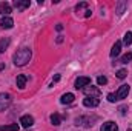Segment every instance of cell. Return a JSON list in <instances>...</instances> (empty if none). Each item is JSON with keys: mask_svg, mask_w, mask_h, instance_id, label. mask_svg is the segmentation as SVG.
Wrapping results in <instances>:
<instances>
[{"mask_svg": "<svg viewBox=\"0 0 132 131\" xmlns=\"http://www.w3.org/2000/svg\"><path fill=\"white\" fill-rule=\"evenodd\" d=\"M132 60V53H128V54H125L121 59H120V62L121 63H128V62H131Z\"/></svg>", "mask_w": 132, "mask_h": 131, "instance_id": "44dd1931", "label": "cell"}, {"mask_svg": "<svg viewBox=\"0 0 132 131\" xmlns=\"http://www.w3.org/2000/svg\"><path fill=\"white\" fill-rule=\"evenodd\" d=\"M0 131H19V125L17 123H11V125H2Z\"/></svg>", "mask_w": 132, "mask_h": 131, "instance_id": "e0dca14e", "label": "cell"}, {"mask_svg": "<svg viewBox=\"0 0 132 131\" xmlns=\"http://www.w3.org/2000/svg\"><path fill=\"white\" fill-rule=\"evenodd\" d=\"M100 131H118V127H117V123H115V122L109 120V122H104V123L101 125Z\"/></svg>", "mask_w": 132, "mask_h": 131, "instance_id": "30bf717a", "label": "cell"}, {"mask_svg": "<svg viewBox=\"0 0 132 131\" xmlns=\"http://www.w3.org/2000/svg\"><path fill=\"white\" fill-rule=\"evenodd\" d=\"M0 12H2L5 17H9V14L12 12L11 5H9V3H6V2H0Z\"/></svg>", "mask_w": 132, "mask_h": 131, "instance_id": "9c48e42d", "label": "cell"}, {"mask_svg": "<svg viewBox=\"0 0 132 131\" xmlns=\"http://www.w3.org/2000/svg\"><path fill=\"white\" fill-rule=\"evenodd\" d=\"M126 6H128V3H126V2H120V3H118V9H117V14H118V16H121Z\"/></svg>", "mask_w": 132, "mask_h": 131, "instance_id": "ffe728a7", "label": "cell"}, {"mask_svg": "<svg viewBox=\"0 0 132 131\" xmlns=\"http://www.w3.org/2000/svg\"><path fill=\"white\" fill-rule=\"evenodd\" d=\"M9 43H11V39H9V37L0 39V53H5V49L9 46Z\"/></svg>", "mask_w": 132, "mask_h": 131, "instance_id": "2e32d148", "label": "cell"}, {"mask_svg": "<svg viewBox=\"0 0 132 131\" xmlns=\"http://www.w3.org/2000/svg\"><path fill=\"white\" fill-rule=\"evenodd\" d=\"M123 43L126 45V46H129V45H132V33H128L125 34V39H123Z\"/></svg>", "mask_w": 132, "mask_h": 131, "instance_id": "d6986e66", "label": "cell"}, {"mask_svg": "<svg viewBox=\"0 0 132 131\" xmlns=\"http://www.w3.org/2000/svg\"><path fill=\"white\" fill-rule=\"evenodd\" d=\"M12 5H14L17 9H20V11H22V9L29 8V5H31V3H29V0H14V3H12Z\"/></svg>", "mask_w": 132, "mask_h": 131, "instance_id": "7c38bea8", "label": "cell"}, {"mask_svg": "<svg viewBox=\"0 0 132 131\" xmlns=\"http://www.w3.org/2000/svg\"><path fill=\"white\" fill-rule=\"evenodd\" d=\"M108 100H109V102H115V100H117L115 94H112V93H111V94H108Z\"/></svg>", "mask_w": 132, "mask_h": 131, "instance_id": "cb8c5ba5", "label": "cell"}, {"mask_svg": "<svg viewBox=\"0 0 132 131\" xmlns=\"http://www.w3.org/2000/svg\"><path fill=\"white\" fill-rule=\"evenodd\" d=\"M126 76H128V71H126V69H118V71H117V77H118V79H125Z\"/></svg>", "mask_w": 132, "mask_h": 131, "instance_id": "7402d4cb", "label": "cell"}, {"mask_svg": "<svg viewBox=\"0 0 132 131\" xmlns=\"http://www.w3.org/2000/svg\"><path fill=\"white\" fill-rule=\"evenodd\" d=\"M97 83H98V85H106V83H108V79H106L104 76H100L98 79H97Z\"/></svg>", "mask_w": 132, "mask_h": 131, "instance_id": "603a6c76", "label": "cell"}, {"mask_svg": "<svg viewBox=\"0 0 132 131\" xmlns=\"http://www.w3.org/2000/svg\"><path fill=\"white\" fill-rule=\"evenodd\" d=\"M88 85H91V79H89V77H78V79L75 80V88H77V90H83V88H86Z\"/></svg>", "mask_w": 132, "mask_h": 131, "instance_id": "5b68a950", "label": "cell"}, {"mask_svg": "<svg viewBox=\"0 0 132 131\" xmlns=\"http://www.w3.org/2000/svg\"><path fill=\"white\" fill-rule=\"evenodd\" d=\"M126 110H128L126 106H120V113H121V114H126Z\"/></svg>", "mask_w": 132, "mask_h": 131, "instance_id": "d4e9b609", "label": "cell"}, {"mask_svg": "<svg viewBox=\"0 0 132 131\" xmlns=\"http://www.w3.org/2000/svg\"><path fill=\"white\" fill-rule=\"evenodd\" d=\"M94 120H97V117H92V119H89V117H77L75 119V125H80V127H92L94 123Z\"/></svg>", "mask_w": 132, "mask_h": 131, "instance_id": "277c9868", "label": "cell"}, {"mask_svg": "<svg viewBox=\"0 0 132 131\" xmlns=\"http://www.w3.org/2000/svg\"><path fill=\"white\" fill-rule=\"evenodd\" d=\"M12 99H11V94L8 93H0V111H5L9 105H11Z\"/></svg>", "mask_w": 132, "mask_h": 131, "instance_id": "3957f363", "label": "cell"}, {"mask_svg": "<svg viewBox=\"0 0 132 131\" xmlns=\"http://www.w3.org/2000/svg\"><path fill=\"white\" fill-rule=\"evenodd\" d=\"M55 28H57V31H62V30H63V26H62V25H57Z\"/></svg>", "mask_w": 132, "mask_h": 131, "instance_id": "83f0119b", "label": "cell"}, {"mask_svg": "<svg viewBox=\"0 0 132 131\" xmlns=\"http://www.w3.org/2000/svg\"><path fill=\"white\" fill-rule=\"evenodd\" d=\"M31 56H32V53H31V49H29V48H20V49H17V53H15V54H14V57H12L14 65H15V66L26 65V63L31 60Z\"/></svg>", "mask_w": 132, "mask_h": 131, "instance_id": "6da1fadb", "label": "cell"}, {"mask_svg": "<svg viewBox=\"0 0 132 131\" xmlns=\"http://www.w3.org/2000/svg\"><path fill=\"white\" fill-rule=\"evenodd\" d=\"M83 105L88 106V108H95V106L100 105V100L95 97H86V99H83Z\"/></svg>", "mask_w": 132, "mask_h": 131, "instance_id": "ba28073f", "label": "cell"}, {"mask_svg": "<svg viewBox=\"0 0 132 131\" xmlns=\"http://www.w3.org/2000/svg\"><path fill=\"white\" fill-rule=\"evenodd\" d=\"M128 94H129V86L128 85H121L118 88V91L115 93V97H117V100H121V99L128 97Z\"/></svg>", "mask_w": 132, "mask_h": 131, "instance_id": "8992f818", "label": "cell"}, {"mask_svg": "<svg viewBox=\"0 0 132 131\" xmlns=\"http://www.w3.org/2000/svg\"><path fill=\"white\" fill-rule=\"evenodd\" d=\"M0 26H2V30H9V28L14 26V20L11 17H3L2 22H0Z\"/></svg>", "mask_w": 132, "mask_h": 131, "instance_id": "8fae6325", "label": "cell"}, {"mask_svg": "<svg viewBox=\"0 0 132 131\" xmlns=\"http://www.w3.org/2000/svg\"><path fill=\"white\" fill-rule=\"evenodd\" d=\"M51 123H52L54 127H59V125L62 123V117H60L57 113H54V114L51 116Z\"/></svg>", "mask_w": 132, "mask_h": 131, "instance_id": "ac0fdd59", "label": "cell"}, {"mask_svg": "<svg viewBox=\"0 0 132 131\" xmlns=\"http://www.w3.org/2000/svg\"><path fill=\"white\" fill-rule=\"evenodd\" d=\"M92 12H91V9H86V12H85V17H89Z\"/></svg>", "mask_w": 132, "mask_h": 131, "instance_id": "484cf974", "label": "cell"}, {"mask_svg": "<svg viewBox=\"0 0 132 131\" xmlns=\"http://www.w3.org/2000/svg\"><path fill=\"white\" fill-rule=\"evenodd\" d=\"M83 93L86 94V97H95L98 99L101 96V91H100L97 86H92V85H88L86 88H83Z\"/></svg>", "mask_w": 132, "mask_h": 131, "instance_id": "7a4b0ae2", "label": "cell"}, {"mask_svg": "<svg viewBox=\"0 0 132 131\" xmlns=\"http://www.w3.org/2000/svg\"><path fill=\"white\" fill-rule=\"evenodd\" d=\"M74 99H75V96H74L72 93H66V94L62 96L60 102H62L63 105H68V103H72V102H74Z\"/></svg>", "mask_w": 132, "mask_h": 131, "instance_id": "4fadbf2b", "label": "cell"}, {"mask_svg": "<svg viewBox=\"0 0 132 131\" xmlns=\"http://www.w3.org/2000/svg\"><path fill=\"white\" fill-rule=\"evenodd\" d=\"M120 51H121V42H115L111 49V57H117L120 54Z\"/></svg>", "mask_w": 132, "mask_h": 131, "instance_id": "5bb4252c", "label": "cell"}, {"mask_svg": "<svg viewBox=\"0 0 132 131\" xmlns=\"http://www.w3.org/2000/svg\"><path fill=\"white\" fill-rule=\"evenodd\" d=\"M20 123H22L23 128H29V127H32V123H34V117L29 116V114H25V116L20 117Z\"/></svg>", "mask_w": 132, "mask_h": 131, "instance_id": "52a82bcc", "label": "cell"}, {"mask_svg": "<svg viewBox=\"0 0 132 131\" xmlns=\"http://www.w3.org/2000/svg\"><path fill=\"white\" fill-rule=\"evenodd\" d=\"M26 80H28V77H26L25 74H19V76H17V80H15V83H17V86H19V88H25Z\"/></svg>", "mask_w": 132, "mask_h": 131, "instance_id": "9a60e30c", "label": "cell"}, {"mask_svg": "<svg viewBox=\"0 0 132 131\" xmlns=\"http://www.w3.org/2000/svg\"><path fill=\"white\" fill-rule=\"evenodd\" d=\"M59 80H60V76H59V74H57V76H54V82H59Z\"/></svg>", "mask_w": 132, "mask_h": 131, "instance_id": "4316f807", "label": "cell"}]
</instances>
